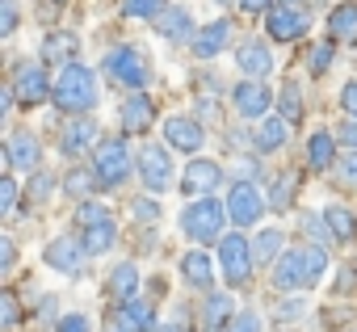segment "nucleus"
<instances>
[{"mask_svg":"<svg viewBox=\"0 0 357 332\" xmlns=\"http://www.w3.org/2000/svg\"><path fill=\"white\" fill-rule=\"evenodd\" d=\"M328 38L332 43H357V0H344L328 13Z\"/></svg>","mask_w":357,"mask_h":332,"instance_id":"nucleus-28","label":"nucleus"},{"mask_svg":"<svg viewBox=\"0 0 357 332\" xmlns=\"http://www.w3.org/2000/svg\"><path fill=\"white\" fill-rule=\"evenodd\" d=\"M236 68H240L248 80H261V76H269V72H273V51H269V43H261V38L244 43V47L236 51Z\"/></svg>","mask_w":357,"mask_h":332,"instance_id":"nucleus-19","label":"nucleus"},{"mask_svg":"<svg viewBox=\"0 0 357 332\" xmlns=\"http://www.w3.org/2000/svg\"><path fill=\"white\" fill-rule=\"evenodd\" d=\"M155 332H176V328H155Z\"/></svg>","mask_w":357,"mask_h":332,"instance_id":"nucleus-53","label":"nucleus"},{"mask_svg":"<svg viewBox=\"0 0 357 332\" xmlns=\"http://www.w3.org/2000/svg\"><path fill=\"white\" fill-rule=\"evenodd\" d=\"M248 139H252V147H257L261 156L282 151V147H286V139H290V122H286V118H261V122L248 130Z\"/></svg>","mask_w":357,"mask_h":332,"instance_id":"nucleus-21","label":"nucleus"},{"mask_svg":"<svg viewBox=\"0 0 357 332\" xmlns=\"http://www.w3.org/2000/svg\"><path fill=\"white\" fill-rule=\"evenodd\" d=\"M0 324H5V332H13L22 324V303L13 290H0Z\"/></svg>","mask_w":357,"mask_h":332,"instance_id":"nucleus-35","label":"nucleus"},{"mask_svg":"<svg viewBox=\"0 0 357 332\" xmlns=\"http://www.w3.org/2000/svg\"><path fill=\"white\" fill-rule=\"evenodd\" d=\"M55 5H68V0H55Z\"/></svg>","mask_w":357,"mask_h":332,"instance_id":"nucleus-54","label":"nucleus"},{"mask_svg":"<svg viewBox=\"0 0 357 332\" xmlns=\"http://www.w3.org/2000/svg\"><path fill=\"white\" fill-rule=\"evenodd\" d=\"M340 110H344L349 118H357V80H349V84L340 89Z\"/></svg>","mask_w":357,"mask_h":332,"instance_id":"nucleus-50","label":"nucleus"},{"mask_svg":"<svg viewBox=\"0 0 357 332\" xmlns=\"http://www.w3.org/2000/svg\"><path fill=\"white\" fill-rule=\"evenodd\" d=\"M332 160H336V135L332 130H311V139H307V169L324 173V169H332Z\"/></svg>","mask_w":357,"mask_h":332,"instance_id":"nucleus-31","label":"nucleus"},{"mask_svg":"<svg viewBox=\"0 0 357 332\" xmlns=\"http://www.w3.org/2000/svg\"><path fill=\"white\" fill-rule=\"evenodd\" d=\"M17 30V5H13V0H0V34H13Z\"/></svg>","mask_w":357,"mask_h":332,"instance_id":"nucleus-45","label":"nucleus"},{"mask_svg":"<svg viewBox=\"0 0 357 332\" xmlns=\"http://www.w3.org/2000/svg\"><path fill=\"white\" fill-rule=\"evenodd\" d=\"M282 257H286V232H282V227H261L257 240H252V261H257L261 269H269V265H278Z\"/></svg>","mask_w":357,"mask_h":332,"instance_id":"nucleus-24","label":"nucleus"},{"mask_svg":"<svg viewBox=\"0 0 357 332\" xmlns=\"http://www.w3.org/2000/svg\"><path fill=\"white\" fill-rule=\"evenodd\" d=\"M105 290H109V299L122 307V303H130V299H139V265L135 261H118L114 269H109V278H105Z\"/></svg>","mask_w":357,"mask_h":332,"instance_id":"nucleus-22","label":"nucleus"},{"mask_svg":"<svg viewBox=\"0 0 357 332\" xmlns=\"http://www.w3.org/2000/svg\"><path fill=\"white\" fill-rule=\"evenodd\" d=\"M240 9H244V13H252V17H257V13H265V17H269V13H273V0H240Z\"/></svg>","mask_w":357,"mask_h":332,"instance_id":"nucleus-51","label":"nucleus"},{"mask_svg":"<svg viewBox=\"0 0 357 332\" xmlns=\"http://www.w3.org/2000/svg\"><path fill=\"white\" fill-rule=\"evenodd\" d=\"M122 13L126 17H160L164 13V0H122Z\"/></svg>","mask_w":357,"mask_h":332,"instance_id":"nucleus-37","label":"nucleus"},{"mask_svg":"<svg viewBox=\"0 0 357 332\" xmlns=\"http://www.w3.org/2000/svg\"><path fill=\"white\" fill-rule=\"evenodd\" d=\"M114 328H126V332H155V311H151V303H147V299H130V303H122Z\"/></svg>","mask_w":357,"mask_h":332,"instance_id":"nucleus-27","label":"nucleus"},{"mask_svg":"<svg viewBox=\"0 0 357 332\" xmlns=\"http://www.w3.org/2000/svg\"><path fill=\"white\" fill-rule=\"evenodd\" d=\"M324 223H328V236H332L336 244H353V236H357V219H353L340 202L324 206Z\"/></svg>","mask_w":357,"mask_h":332,"instance_id":"nucleus-33","label":"nucleus"},{"mask_svg":"<svg viewBox=\"0 0 357 332\" xmlns=\"http://www.w3.org/2000/svg\"><path fill=\"white\" fill-rule=\"evenodd\" d=\"M181 278H185L194 290H206V294H211V286H215V261L206 257V248H194V252L181 257Z\"/></svg>","mask_w":357,"mask_h":332,"instance_id":"nucleus-25","label":"nucleus"},{"mask_svg":"<svg viewBox=\"0 0 357 332\" xmlns=\"http://www.w3.org/2000/svg\"><path fill=\"white\" fill-rule=\"evenodd\" d=\"M155 34L168 38V43L198 38V34H194V17H190V9H181V5H164V13L155 17Z\"/></svg>","mask_w":357,"mask_h":332,"instance_id":"nucleus-20","label":"nucleus"},{"mask_svg":"<svg viewBox=\"0 0 357 332\" xmlns=\"http://www.w3.org/2000/svg\"><path fill=\"white\" fill-rule=\"evenodd\" d=\"M278 105H282V118L294 126V122H303V97H298V84L290 80L286 89H282V97H278Z\"/></svg>","mask_w":357,"mask_h":332,"instance_id":"nucleus-34","label":"nucleus"},{"mask_svg":"<svg viewBox=\"0 0 357 332\" xmlns=\"http://www.w3.org/2000/svg\"><path fill=\"white\" fill-rule=\"evenodd\" d=\"M5 164L13 173H38V164H43V143H38V135L34 130H13L9 139H5Z\"/></svg>","mask_w":357,"mask_h":332,"instance_id":"nucleus-11","label":"nucleus"},{"mask_svg":"<svg viewBox=\"0 0 357 332\" xmlns=\"http://www.w3.org/2000/svg\"><path fill=\"white\" fill-rule=\"evenodd\" d=\"M332 55H336V43H332V38H328V43H319V47L311 51V72H315V76H324V72L332 68Z\"/></svg>","mask_w":357,"mask_h":332,"instance_id":"nucleus-40","label":"nucleus"},{"mask_svg":"<svg viewBox=\"0 0 357 332\" xmlns=\"http://www.w3.org/2000/svg\"><path fill=\"white\" fill-rule=\"evenodd\" d=\"M139 177L151 194H164L172 186V160H168V143H143L139 147Z\"/></svg>","mask_w":357,"mask_h":332,"instance_id":"nucleus-9","label":"nucleus"},{"mask_svg":"<svg viewBox=\"0 0 357 332\" xmlns=\"http://www.w3.org/2000/svg\"><path fill=\"white\" fill-rule=\"evenodd\" d=\"M223 227H227V206L219 198H198L181 211V232L185 240H194L198 248L206 244H223Z\"/></svg>","mask_w":357,"mask_h":332,"instance_id":"nucleus-3","label":"nucleus"},{"mask_svg":"<svg viewBox=\"0 0 357 332\" xmlns=\"http://www.w3.org/2000/svg\"><path fill=\"white\" fill-rule=\"evenodd\" d=\"M13 265H17V244L13 236H0V273H13Z\"/></svg>","mask_w":357,"mask_h":332,"instance_id":"nucleus-44","label":"nucleus"},{"mask_svg":"<svg viewBox=\"0 0 357 332\" xmlns=\"http://www.w3.org/2000/svg\"><path fill=\"white\" fill-rule=\"evenodd\" d=\"M118 122H122V130H130V135L151 130V122H155V101H151L147 93H126L122 105H118Z\"/></svg>","mask_w":357,"mask_h":332,"instance_id":"nucleus-15","label":"nucleus"},{"mask_svg":"<svg viewBox=\"0 0 357 332\" xmlns=\"http://www.w3.org/2000/svg\"><path fill=\"white\" fill-rule=\"evenodd\" d=\"M278 311V319H298L303 311H307V299L298 294V299H290V303H282V307H273Z\"/></svg>","mask_w":357,"mask_h":332,"instance_id":"nucleus-49","label":"nucleus"},{"mask_svg":"<svg viewBox=\"0 0 357 332\" xmlns=\"http://www.w3.org/2000/svg\"><path fill=\"white\" fill-rule=\"evenodd\" d=\"M114 240H118L114 219H101V223H93V227H84V232H80V244H84V252H89V257L109 252V248H114Z\"/></svg>","mask_w":357,"mask_h":332,"instance_id":"nucleus-32","label":"nucleus"},{"mask_svg":"<svg viewBox=\"0 0 357 332\" xmlns=\"http://www.w3.org/2000/svg\"><path fill=\"white\" fill-rule=\"evenodd\" d=\"M223 186V169H219V160H190L185 164V173H181V194H190V202H198V194L202 198H211L215 190Z\"/></svg>","mask_w":357,"mask_h":332,"instance_id":"nucleus-13","label":"nucleus"},{"mask_svg":"<svg viewBox=\"0 0 357 332\" xmlns=\"http://www.w3.org/2000/svg\"><path fill=\"white\" fill-rule=\"evenodd\" d=\"M336 181H340V186H353V190H357V151H353V156H340V160H336Z\"/></svg>","mask_w":357,"mask_h":332,"instance_id":"nucleus-41","label":"nucleus"},{"mask_svg":"<svg viewBox=\"0 0 357 332\" xmlns=\"http://www.w3.org/2000/svg\"><path fill=\"white\" fill-rule=\"evenodd\" d=\"M38 315H43V319H51V315H55V294H47V299H43V307H38Z\"/></svg>","mask_w":357,"mask_h":332,"instance_id":"nucleus-52","label":"nucleus"},{"mask_svg":"<svg viewBox=\"0 0 357 332\" xmlns=\"http://www.w3.org/2000/svg\"><path fill=\"white\" fill-rule=\"evenodd\" d=\"M97 143H101V126H97L93 118H76V122H68L63 135H59V151H63L68 160L84 156V151L97 147Z\"/></svg>","mask_w":357,"mask_h":332,"instance_id":"nucleus-17","label":"nucleus"},{"mask_svg":"<svg viewBox=\"0 0 357 332\" xmlns=\"http://www.w3.org/2000/svg\"><path fill=\"white\" fill-rule=\"evenodd\" d=\"M51 190H55V177L38 169V173L30 177V186H26V202H47V198H51Z\"/></svg>","mask_w":357,"mask_h":332,"instance_id":"nucleus-36","label":"nucleus"},{"mask_svg":"<svg viewBox=\"0 0 357 332\" xmlns=\"http://www.w3.org/2000/svg\"><path fill=\"white\" fill-rule=\"evenodd\" d=\"M55 332H93V328H89V315L72 311V315H63V319L55 324Z\"/></svg>","mask_w":357,"mask_h":332,"instance_id":"nucleus-47","label":"nucleus"},{"mask_svg":"<svg viewBox=\"0 0 357 332\" xmlns=\"http://www.w3.org/2000/svg\"><path fill=\"white\" fill-rule=\"evenodd\" d=\"M219 269H223V278H227L231 286H244V282L252 278V269H257V261H252V244H248L240 232L223 236V244H219Z\"/></svg>","mask_w":357,"mask_h":332,"instance_id":"nucleus-7","label":"nucleus"},{"mask_svg":"<svg viewBox=\"0 0 357 332\" xmlns=\"http://www.w3.org/2000/svg\"><path fill=\"white\" fill-rule=\"evenodd\" d=\"M227 332H261V315H257V311H240Z\"/></svg>","mask_w":357,"mask_h":332,"instance_id":"nucleus-46","label":"nucleus"},{"mask_svg":"<svg viewBox=\"0 0 357 332\" xmlns=\"http://www.w3.org/2000/svg\"><path fill=\"white\" fill-rule=\"evenodd\" d=\"M43 261H47L55 273L80 278V273H84V261H89V252H84V244H80L76 236H55V240L43 248Z\"/></svg>","mask_w":357,"mask_h":332,"instance_id":"nucleus-12","label":"nucleus"},{"mask_svg":"<svg viewBox=\"0 0 357 332\" xmlns=\"http://www.w3.org/2000/svg\"><path fill=\"white\" fill-rule=\"evenodd\" d=\"M9 89L17 93V101H22V105H43V101H51L55 80L47 76V63H43V59H26V63H17V72H13Z\"/></svg>","mask_w":357,"mask_h":332,"instance_id":"nucleus-6","label":"nucleus"},{"mask_svg":"<svg viewBox=\"0 0 357 332\" xmlns=\"http://www.w3.org/2000/svg\"><path fill=\"white\" fill-rule=\"evenodd\" d=\"M265 211H269V202H265V194H261L252 181H236V186H231V194H227V219L236 223V232L261 223Z\"/></svg>","mask_w":357,"mask_h":332,"instance_id":"nucleus-8","label":"nucleus"},{"mask_svg":"<svg viewBox=\"0 0 357 332\" xmlns=\"http://www.w3.org/2000/svg\"><path fill=\"white\" fill-rule=\"evenodd\" d=\"M236 315H240L236 311V294H223V290L202 294V332H223V328H231Z\"/></svg>","mask_w":357,"mask_h":332,"instance_id":"nucleus-18","label":"nucleus"},{"mask_svg":"<svg viewBox=\"0 0 357 332\" xmlns=\"http://www.w3.org/2000/svg\"><path fill=\"white\" fill-rule=\"evenodd\" d=\"M101 219H109V211H105L101 202H80V211H76V227H80V232L93 227V223H101Z\"/></svg>","mask_w":357,"mask_h":332,"instance_id":"nucleus-38","label":"nucleus"},{"mask_svg":"<svg viewBox=\"0 0 357 332\" xmlns=\"http://www.w3.org/2000/svg\"><path fill=\"white\" fill-rule=\"evenodd\" d=\"M265 30H269L273 43H298V38L311 30V22H307V13H303L298 5H282V9H273V13L265 17Z\"/></svg>","mask_w":357,"mask_h":332,"instance_id":"nucleus-14","label":"nucleus"},{"mask_svg":"<svg viewBox=\"0 0 357 332\" xmlns=\"http://www.w3.org/2000/svg\"><path fill=\"white\" fill-rule=\"evenodd\" d=\"M130 169H135V156H130V147H126L122 135H109V139H101V143L93 147V173H97L101 190L122 186V181L130 177Z\"/></svg>","mask_w":357,"mask_h":332,"instance_id":"nucleus-4","label":"nucleus"},{"mask_svg":"<svg viewBox=\"0 0 357 332\" xmlns=\"http://www.w3.org/2000/svg\"><path fill=\"white\" fill-rule=\"evenodd\" d=\"M298 227L315 240V244H324V240H332L328 236V223H324V215H311V211H303V219H298Z\"/></svg>","mask_w":357,"mask_h":332,"instance_id":"nucleus-39","label":"nucleus"},{"mask_svg":"<svg viewBox=\"0 0 357 332\" xmlns=\"http://www.w3.org/2000/svg\"><path fill=\"white\" fill-rule=\"evenodd\" d=\"M164 143L172 151H185V156H198L206 147V126L202 118H185V114H172L164 122Z\"/></svg>","mask_w":357,"mask_h":332,"instance_id":"nucleus-10","label":"nucleus"},{"mask_svg":"<svg viewBox=\"0 0 357 332\" xmlns=\"http://www.w3.org/2000/svg\"><path fill=\"white\" fill-rule=\"evenodd\" d=\"M336 143H344V147H357V118H344V122H336Z\"/></svg>","mask_w":357,"mask_h":332,"instance_id":"nucleus-48","label":"nucleus"},{"mask_svg":"<svg viewBox=\"0 0 357 332\" xmlns=\"http://www.w3.org/2000/svg\"><path fill=\"white\" fill-rule=\"evenodd\" d=\"M51 101H55L63 114H89V110L97 105V76H93V68H84V63L59 68Z\"/></svg>","mask_w":357,"mask_h":332,"instance_id":"nucleus-2","label":"nucleus"},{"mask_svg":"<svg viewBox=\"0 0 357 332\" xmlns=\"http://www.w3.org/2000/svg\"><path fill=\"white\" fill-rule=\"evenodd\" d=\"M97 190H101V181H97L93 169H84V164H72V169L63 173V194H68V198H76V202H93Z\"/></svg>","mask_w":357,"mask_h":332,"instance_id":"nucleus-30","label":"nucleus"},{"mask_svg":"<svg viewBox=\"0 0 357 332\" xmlns=\"http://www.w3.org/2000/svg\"><path fill=\"white\" fill-rule=\"evenodd\" d=\"M76 51H80V38H76L72 30H51V34L43 38V63L68 68V63L76 59Z\"/></svg>","mask_w":357,"mask_h":332,"instance_id":"nucleus-26","label":"nucleus"},{"mask_svg":"<svg viewBox=\"0 0 357 332\" xmlns=\"http://www.w3.org/2000/svg\"><path fill=\"white\" fill-rule=\"evenodd\" d=\"M114 332H126V328H114Z\"/></svg>","mask_w":357,"mask_h":332,"instance_id":"nucleus-55","label":"nucleus"},{"mask_svg":"<svg viewBox=\"0 0 357 332\" xmlns=\"http://www.w3.org/2000/svg\"><path fill=\"white\" fill-rule=\"evenodd\" d=\"M17 181H13V173L5 177V181H0V215H13V206H17Z\"/></svg>","mask_w":357,"mask_h":332,"instance_id":"nucleus-42","label":"nucleus"},{"mask_svg":"<svg viewBox=\"0 0 357 332\" xmlns=\"http://www.w3.org/2000/svg\"><path fill=\"white\" fill-rule=\"evenodd\" d=\"M269 101H273V93L261 84V80H240L236 89H231V105H236V114H244V118H265L269 114Z\"/></svg>","mask_w":357,"mask_h":332,"instance_id":"nucleus-16","label":"nucleus"},{"mask_svg":"<svg viewBox=\"0 0 357 332\" xmlns=\"http://www.w3.org/2000/svg\"><path fill=\"white\" fill-rule=\"evenodd\" d=\"M130 215H135V223H155L160 219V206L151 198H139V202H130Z\"/></svg>","mask_w":357,"mask_h":332,"instance_id":"nucleus-43","label":"nucleus"},{"mask_svg":"<svg viewBox=\"0 0 357 332\" xmlns=\"http://www.w3.org/2000/svg\"><path fill=\"white\" fill-rule=\"evenodd\" d=\"M101 68H105V76H109L114 84H122L126 93H143V84H147V76H151L147 55H143L139 47H114V51L101 59Z\"/></svg>","mask_w":357,"mask_h":332,"instance_id":"nucleus-5","label":"nucleus"},{"mask_svg":"<svg viewBox=\"0 0 357 332\" xmlns=\"http://www.w3.org/2000/svg\"><path fill=\"white\" fill-rule=\"evenodd\" d=\"M290 5H298V0H290Z\"/></svg>","mask_w":357,"mask_h":332,"instance_id":"nucleus-56","label":"nucleus"},{"mask_svg":"<svg viewBox=\"0 0 357 332\" xmlns=\"http://www.w3.org/2000/svg\"><path fill=\"white\" fill-rule=\"evenodd\" d=\"M294 194H298V169H282V173L269 181L265 202H269V211H273V215H282V211H290V206H294Z\"/></svg>","mask_w":357,"mask_h":332,"instance_id":"nucleus-29","label":"nucleus"},{"mask_svg":"<svg viewBox=\"0 0 357 332\" xmlns=\"http://www.w3.org/2000/svg\"><path fill=\"white\" fill-rule=\"evenodd\" d=\"M328 273V248L324 244H298L273 265V286L278 290H311Z\"/></svg>","mask_w":357,"mask_h":332,"instance_id":"nucleus-1","label":"nucleus"},{"mask_svg":"<svg viewBox=\"0 0 357 332\" xmlns=\"http://www.w3.org/2000/svg\"><path fill=\"white\" fill-rule=\"evenodd\" d=\"M227 43H231V22H211V26H202L198 30V38H194V55L198 59H215V55H223L227 51Z\"/></svg>","mask_w":357,"mask_h":332,"instance_id":"nucleus-23","label":"nucleus"},{"mask_svg":"<svg viewBox=\"0 0 357 332\" xmlns=\"http://www.w3.org/2000/svg\"><path fill=\"white\" fill-rule=\"evenodd\" d=\"M353 269H357V261H353Z\"/></svg>","mask_w":357,"mask_h":332,"instance_id":"nucleus-57","label":"nucleus"}]
</instances>
